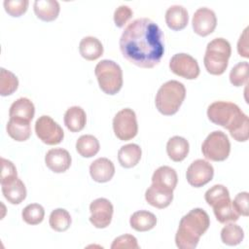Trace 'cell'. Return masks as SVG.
<instances>
[{
  "label": "cell",
  "mask_w": 249,
  "mask_h": 249,
  "mask_svg": "<svg viewBox=\"0 0 249 249\" xmlns=\"http://www.w3.org/2000/svg\"><path fill=\"white\" fill-rule=\"evenodd\" d=\"M133 12L132 10L126 5L119 6L114 13V22L116 26L123 27L124 24L132 18Z\"/></svg>",
  "instance_id": "obj_37"
},
{
  "label": "cell",
  "mask_w": 249,
  "mask_h": 249,
  "mask_svg": "<svg viewBox=\"0 0 249 249\" xmlns=\"http://www.w3.org/2000/svg\"><path fill=\"white\" fill-rule=\"evenodd\" d=\"M100 145L97 138L90 134H85L78 138L76 150L83 158H91L99 151Z\"/></svg>",
  "instance_id": "obj_29"
},
{
  "label": "cell",
  "mask_w": 249,
  "mask_h": 249,
  "mask_svg": "<svg viewBox=\"0 0 249 249\" xmlns=\"http://www.w3.org/2000/svg\"><path fill=\"white\" fill-rule=\"evenodd\" d=\"M1 189L5 198L12 204H19L26 197L25 185L18 176L1 180Z\"/></svg>",
  "instance_id": "obj_15"
},
{
  "label": "cell",
  "mask_w": 249,
  "mask_h": 249,
  "mask_svg": "<svg viewBox=\"0 0 249 249\" xmlns=\"http://www.w3.org/2000/svg\"><path fill=\"white\" fill-rule=\"evenodd\" d=\"M80 54L87 60H95L103 54V45L95 37H84L79 44Z\"/></svg>",
  "instance_id": "obj_25"
},
{
  "label": "cell",
  "mask_w": 249,
  "mask_h": 249,
  "mask_svg": "<svg viewBox=\"0 0 249 249\" xmlns=\"http://www.w3.org/2000/svg\"><path fill=\"white\" fill-rule=\"evenodd\" d=\"M71 156L67 150L62 148H53L47 152L45 163L49 169L54 173L65 172L71 165Z\"/></svg>",
  "instance_id": "obj_16"
},
{
  "label": "cell",
  "mask_w": 249,
  "mask_h": 249,
  "mask_svg": "<svg viewBox=\"0 0 249 249\" xmlns=\"http://www.w3.org/2000/svg\"><path fill=\"white\" fill-rule=\"evenodd\" d=\"M214 176V168L210 162L205 160H194L187 169L186 177L188 183L195 187L200 188L209 183Z\"/></svg>",
  "instance_id": "obj_12"
},
{
  "label": "cell",
  "mask_w": 249,
  "mask_h": 249,
  "mask_svg": "<svg viewBox=\"0 0 249 249\" xmlns=\"http://www.w3.org/2000/svg\"><path fill=\"white\" fill-rule=\"evenodd\" d=\"M89 174L95 182H108L115 174L114 163L107 158L96 159L89 165Z\"/></svg>",
  "instance_id": "obj_18"
},
{
  "label": "cell",
  "mask_w": 249,
  "mask_h": 249,
  "mask_svg": "<svg viewBox=\"0 0 249 249\" xmlns=\"http://www.w3.org/2000/svg\"><path fill=\"white\" fill-rule=\"evenodd\" d=\"M18 87V77L5 68L0 69V94L7 96L13 94Z\"/></svg>",
  "instance_id": "obj_32"
},
{
  "label": "cell",
  "mask_w": 249,
  "mask_h": 249,
  "mask_svg": "<svg viewBox=\"0 0 249 249\" xmlns=\"http://www.w3.org/2000/svg\"><path fill=\"white\" fill-rule=\"evenodd\" d=\"M33 7L37 18L44 21L54 20L60 11L59 3L55 0H36Z\"/></svg>",
  "instance_id": "obj_21"
},
{
  "label": "cell",
  "mask_w": 249,
  "mask_h": 249,
  "mask_svg": "<svg viewBox=\"0 0 249 249\" xmlns=\"http://www.w3.org/2000/svg\"><path fill=\"white\" fill-rule=\"evenodd\" d=\"M169 68L177 76L188 80L196 79L200 72L196 59L184 53H176L170 58Z\"/></svg>",
  "instance_id": "obj_11"
},
{
  "label": "cell",
  "mask_w": 249,
  "mask_h": 249,
  "mask_svg": "<svg viewBox=\"0 0 249 249\" xmlns=\"http://www.w3.org/2000/svg\"><path fill=\"white\" fill-rule=\"evenodd\" d=\"M120 50L128 62L141 68H153L160 62L164 53L163 33L150 18H136L124 28Z\"/></svg>",
  "instance_id": "obj_1"
},
{
  "label": "cell",
  "mask_w": 249,
  "mask_h": 249,
  "mask_svg": "<svg viewBox=\"0 0 249 249\" xmlns=\"http://www.w3.org/2000/svg\"><path fill=\"white\" fill-rule=\"evenodd\" d=\"M178 176L175 169L167 165L160 166L155 170L152 176V184L172 191L176 188Z\"/></svg>",
  "instance_id": "obj_20"
},
{
  "label": "cell",
  "mask_w": 249,
  "mask_h": 249,
  "mask_svg": "<svg viewBox=\"0 0 249 249\" xmlns=\"http://www.w3.org/2000/svg\"><path fill=\"white\" fill-rule=\"evenodd\" d=\"M231 53V44L224 38H215L206 46L203 63L208 73L222 75L229 64Z\"/></svg>",
  "instance_id": "obj_6"
},
{
  "label": "cell",
  "mask_w": 249,
  "mask_h": 249,
  "mask_svg": "<svg viewBox=\"0 0 249 249\" xmlns=\"http://www.w3.org/2000/svg\"><path fill=\"white\" fill-rule=\"evenodd\" d=\"M165 22L167 26L174 31L184 29L189 22L187 9L181 5L170 6L165 12Z\"/></svg>",
  "instance_id": "obj_19"
},
{
  "label": "cell",
  "mask_w": 249,
  "mask_h": 249,
  "mask_svg": "<svg viewBox=\"0 0 249 249\" xmlns=\"http://www.w3.org/2000/svg\"><path fill=\"white\" fill-rule=\"evenodd\" d=\"M201 152L205 159L212 161H223L231 152V143L227 134L221 130L210 132L201 145Z\"/></svg>",
  "instance_id": "obj_8"
},
{
  "label": "cell",
  "mask_w": 249,
  "mask_h": 249,
  "mask_svg": "<svg viewBox=\"0 0 249 249\" xmlns=\"http://www.w3.org/2000/svg\"><path fill=\"white\" fill-rule=\"evenodd\" d=\"M71 216L69 212L63 208H56L52 211L49 219L51 228L55 231H65L71 225Z\"/></svg>",
  "instance_id": "obj_30"
},
{
  "label": "cell",
  "mask_w": 249,
  "mask_h": 249,
  "mask_svg": "<svg viewBox=\"0 0 249 249\" xmlns=\"http://www.w3.org/2000/svg\"><path fill=\"white\" fill-rule=\"evenodd\" d=\"M113 129L115 135L122 141H127L135 137L138 132L135 112L130 108L119 111L113 119Z\"/></svg>",
  "instance_id": "obj_9"
},
{
  "label": "cell",
  "mask_w": 249,
  "mask_h": 249,
  "mask_svg": "<svg viewBox=\"0 0 249 249\" xmlns=\"http://www.w3.org/2000/svg\"><path fill=\"white\" fill-rule=\"evenodd\" d=\"M142 156V150L139 145L131 143L124 145L118 152V160L124 168H131L135 166Z\"/></svg>",
  "instance_id": "obj_22"
},
{
  "label": "cell",
  "mask_w": 249,
  "mask_h": 249,
  "mask_svg": "<svg viewBox=\"0 0 249 249\" xmlns=\"http://www.w3.org/2000/svg\"><path fill=\"white\" fill-rule=\"evenodd\" d=\"M207 117L213 124L227 128L234 140L238 142L248 140L249 119L236 104L215 101L208 106Z\"/></svg>",
  "instance_id": "obj_2"
},
{
  "label": "cell",
  "mask_w": 249,
  "mask_h": 249,
  "mask_svg": "<svg viewBox=\"0 0 249 249\" xmlns=\"http://www.w3.org/2000/svg\"><path fill=\"white\" fill-rule=\"evenodd\" d=\"M1 165H2L1 178H0L1 180L11 178V177H14V176H18L17 168L11 160H6L4 158H1Z\"/></svg>",
  "instance_id": "obj_39"
},
{
  "label": "cell",
  "mask_w": 249,
  "mask_h": 249,
  "mask_svg": "<svg viewBox=\"0 0 249 249\" xmlns=\"http://www.w3.org/2000/svg\"><path fill=\"white\" fill-rule=\"evenodd\" d=\"M248 68H249V64L247 61H242L235 64L230 72L231 84L234 87H241L245 83H247Z\"/></svg>",
  "instance_id": "obj_34"
},
{
  "label": "cell",
  "mask_w": 249,
  "mask_h": 249,
  "mask_svg": "<svg viewBox=\"0 0 249 249\" xmlns=\"http://www.w3.org/2000/svg\"><path fill=\"white\" fill-rule=\"evenodd\" d=\"M248 199H249V195L247 192H241L239 194H237L233 199V201H231L233 208L235 209V211L242 216L247 217L249 214V210H248Z\"/></svg>",
  "instance_id": "obj_38"
},
{
  "label": "cell",
  "mask_w": 249,
  "mask_h": 249,
  "mask_svg": "<svg viewBox=\"0 0 249 249\" xmlns=\"http://www.w3.org/2000/svg\"><path fill=\"white\" fill-rule=\"evenodd\" d=\"M237 52L240 56L249 57V51H248V27H246L243 33L240 35L239 40L237 42Z\"/></svg>",
  "instance_id": "obj_40"
},
{
  "label": "cell",
  "mask_w": 249,
  "mask_h": 249,
  "mask_svg": "<svg viewBox=\"0 0 249 249\" xmlns=\"http://www.w3.org/2000/svg\"><path fill=\"white\" fill-rule=\"evenodd\" d=\"M35 132L37 137L47 145L59 144L64 137L61 126L47 115L38 118L35 123Z\"/></svg>",
  "instance_id": "obj_10"
},
{
  "label": "cell",
  "mask_w": 249,
  "mask_h": 249,
  "mask_svg": "<svg viewBox=\"0 0 249 249\" xmlns=\"http://www.w3.org/2000/svg\"><path fill=\"white\" fill-rule=\"evenodd\" d=\"M89 211V222L97 229H104L107 228L112 221L114 207L109 199L99 197L90 203Z\"/></svg>",
  "instance_id": "obj_13"
},
{
  "label": "cell",
  "mask_w": 249,
  "mask_h": 249,
  "mask_svg": "<svg viewBox=\"0 0 249 249\" xmlns=\"http://www.w3.org/2000/svg\"><path fill=\"white\" fill-rule=\"evenodd\" d=\"M35 114V107L33 102L26 98L20 97L13 102L9 110L10 118L20 119L24 121L31 122Z\"/></svg>",
  "instance_id": "obj_23"
},
{
  "label": "cell",
  "mask_w": 249,
  "mask_h": 249,
  "mask_svg": "<svg viewBox=\"0 0 249 249\" xmlns=\"http://www.w3.org/2000/svg\"><path fill=\"white\" fill-rule=\"evenodd\" d=\"M146 201L157 208L167 207L173 199V191L152 184L145 193Z\"/></svg>",
  "instance_id": "obj_17"
},
{
  "label": "cell",
  "mask_w": 249,
  "mask_h": 249,
  "mask_svg": "<svg viewBox=\"0 0 249 249\" xmlns=\"http://www.w3.org/2000/svg\"><path fill=\"white\" fill-rule=\"evenodd\" d=\"M190 146L188 140L181 136L171 137L166 144V152L173 161H182L189 154Z\"/></svg>",
  "instance_id": "obj_26"
},
{
  "label": "cell",
  "mask_w": 249,
  "mask_h": 249,
  "mask_svg": "<svg viewBox=\"0 0 249 249\" xmlns=\"http://www.w3.org/2000/svg\"><path fill=\"white\" fill-rule=\"evenodd\" d=\"M112 249H120V248H128V249H138L139 245L135 236L131 234H124L118 236L114 239L112 245Z\"/></svg>",
  "instance_id": "obj_36"
},
{
  "label": "cell",
  "mask_w": 249,
  "mask_h": 249,
  "mask_svg": "<svg viewBox=\"0 0 249 249\" xmlns=\"http://www.w3.org/2000/svg\"><path fill=\"white\" fill-rule=\"evenodd\" d=\"M205 201L212 206L214 215L222 224L228 222H235L239 218V214L232 206L230 193L224 185H214L208 189L204 195Z\"/></svg>",
  "instance_id": "obj_4"
},
{
  "label": "cell",
  "mask_w": 249,
  "mask_h": 249,
  "mask_svg": "<svg viewBox=\"0 0 249 249\" xmlns=\"http://www.w3.org/2000/svg\"><path fill=\"white\" fill-rule=\"evenodd\" d=\"M5 11L12 17H20L27 10L29 2L27 0H5Z\"/></svg>",
  "instance_id": "obj_35"
},
{
  "label": "cell",
  "mask_w": 249,
  "mask_h": 249,
  "mask_svg": "<svg viewBox=\"0 0 249 249\" xmlns=\"http://www.w3.org/2000/svg\"><path fill=\"white\" fill-rule=\"evenodd\" d=\"M6 129L10 137L18 142L27 140L31 135L30 122L20 119L10 118Z\"/></svg>",
  "instance_id": "obj_27"
},
{
  "label": "cell",
  "mask_w": 249,
  "mask_h": 249,
  "mask_svg": "<svg viewBox=\"0 0 249 249\" xmlns=\"http://www.w3.org/2000/svg\"><path fill=\"white\" fill-rule=\"evenodd\" d=\"M87 123L85 110L80 106L68 108L64 114V124L71 132L81 131Z\"/></svg>",
  "instance_id": "obj_24"
},
{
  "label": "cell",
  "mask_w": 249,
  "mask_h": 249,
  "mask_svg": "<svg viewBox=\"0 0 249 249\" xmlns=\"http://www.w3.org/2000/svg\"><path fill=\"white\" fill-rule=\"evenodd\" d=\"M193 29L199 36H207L211 34L217 25V18L213 10L201 7L198 8L193 16Z\"/></svg>",
  "instance_id": "obj_14"
},
{
  "label": "cell",
  "mask_w": 249,
  "mask_h": 249,
  "mask_svg": "<svg viewBox=\"0 0 249 249\" xmlns=\"http://www.w3.org/2000/svg\"><path fill=\"white\" fill-rule=\"evenodd\" d=\"M94 74L101 90L109 95H114L123 87V71L118 63L110 59L99 61L94 69Z\"/></svg>",
  "instance_id": "obj_7"
},
{
  "label": "cell",
  "mask_w": 249,
  "mask_h": 249,
  "mask_svg": "<svg viewBox=\"0 0 249 249\" xmlns=\"http://www.w3.org/2000/svg\"><path fill=\"white\" fill-rule=\"evenodd\" d=\"M186 96L185 86L176 81H167L159 89L155 103L158 111L164 116H171L177 113Z\"/></svg>",
  "instance_id": "obj_5"
},
{
  "label": "cell",
  "mask_w": 249,
  "mask_h": 249,
  "mask_svg": "<svg viewBox=\"0 0 249 249\" xmlns=\"http://www.w3.org/2000/svg\"><path fill=\"white\" fill-rule=\"evenodd\" d=\"M209 226V216L203 209H192L180 220L175 235L176 246L180 249H195Z\"/></svg>",
  "instance_id": "obj_3"
},
{
  "label": "cell",
  "mask_w": 249,
  "mask_h": 249,
  "mask_svg": "<svg viewBox=\"0 0 249 249\" xmlns=\"http://www.w3.org/2000/svg\"><path fill=\"white\" fill-rule=\"evenodd\" d=\"M243 238L244 231L236 224H228L221 231V239L223 243L229 246H235L239 244L243 240Z\"/></svg>",
  "instance_id": "obj_31"
},
{
  "label": "cell",
  "mask_w": 249,
  "mask_h": 249,
  "mask_svg": "<svg viewBox=\"0 0 249 249\" xmlns=\"http://www.w3.org/2000/svg\"><path fill=\"white\" fill-rule=\"evenodd\" d=\"M129 224L130 227L137 231H147L156 226L157 217L150 211L139 210L130 216Z\"/></svg>",
  "instance_id": "obj_28"
},
{
  "label": "cell",
  "mask_w": 249,
  "mask_h": 249,
  "mask_svg": "<svg viewBox=\"0 0 249 249\" xmlns=\"http://www.w3.org/2000/svg\"><path fill=\"white\" fill-rule=\"evenodd\" d=\"M44 207L38 203H31L26 205L21 212V217L23 221L28 225L40 224L44 220Z\"/></svg>",
  "instance_id": "obj_33"
}]
</instances>
